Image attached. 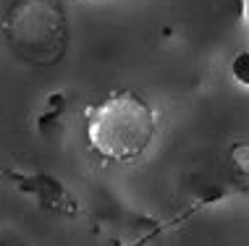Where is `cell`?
Instances as JSON below:
<instances>
[{
    "instance_id": "cell-1",
    "label": "cell",
    "mask_w": 249,
    "mask_h": 246,
    "mask_svg": "<svg viewBox=\"0 0 249 246\" xmlns=\"http://www.w3.org/2000/svg\"><path fill=\"white\" fill-rule=\"evenodd\" d=\"M155 110L137 92H116L89 110L87 139L105 160L129 163L150 147Z\"/></svg>"
},
{
    "instance_id": "cell-2",
    "label": "cell",
    "mask_w": 249,
    "mask_h": 246,
    "mask_svg": "<svg viewBox=\"0 0 249 246\" xmlns=\"http://www.w3.org/2000/svg\"><path fill=\"white\" fill-rule=\"evenodd\" d=\"M3 32L11 50L35 66L60 63L69 48V21L60 0H16L5 13Z\"/></svg>"
},
{
    "instance_id": "cell-3",
    "label": "cell",
    "mask_w": 249,
    "mask_h": 246,
    "mask_svg": "<svg viewBox=\"0 0 249 246\" xmlns=\"http://www.w3.org/2000/svg\"><path fill=\"white\" fill-rule=\"evenodd\" d=\"M231 163H233L239 181L249 189V144H236L231 149Z\"/></svg>"
},
{
    "instance_id": "cell-4",
    "label": "cell",
    "mask_w": 249,
    "mask_h": 246,
    "mask_svg": "<svg viewBox=\"0 0 249 246\" xmlns=\"http://www.w3.org/2000/svg\"><path fill=\"white\" fill-rule=\"evenodd\" d=\"M233 76L241 84H249V52H239L236 61H233Z\"/></svg>"
}]
</instances>
